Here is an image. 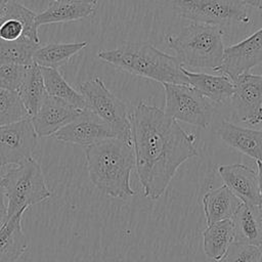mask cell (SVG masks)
I'll use <instances>...</instances> for the list:
<instances>
[{
    "label": "cell",
    "mask_w": 262,
    "mask_h": 262,
    "mask_svg": "<svg viewBox=\"0 0 262 262\" xmlns=\"http://www.w3.org/2000/svg\"><path fill=\"white\" fill-rule=\"evenodd\" d=\"M135 167L144 196L156 201L181 164L196 157L195 136L163 110L140 101L130 114Z\"/></svg>",
    "instance_id": "obj_1"
},
{
    "label": "cell",
    "mask_w": 262,
    "mask_h": 262,
    "mask_svg": "<svg viewBox=\"0 0 262 262\" xmlns=\"http://www.w3.org/2000/svg\"><path fill=\"white\" fill-rule=\"evenodd\" d=\"M85 156L89 178L100 191L121 200L136 194L130 185L135 167L132 142L108 138L87 146Z\"/></svg>",
    "instance_id": "obj_2"
},
{
    "label": "cell",
    "mask_w": 262,
    "mask_h": 262,
    "mask_svg": "<svg viewBox=\"0 0 262 262\" xmlns=\"http://www.w3.org/2000/svg\"><path fill=\"white\" fill-rule=\"evenodd\" d=\"M97 56L105 62L132 75L155 80L162 84L188 85L182 64L147 42H125L115 49H103Z\"/></svg>",
    "instance_id": "obj_3"
},
{
    "label": "cell",
    "mask_w": 262,
    "mask_h": 262,
    "mask_svg": "<svg viewBox=\"0 0 262 262\" xmlns=\"http://www.w3.org/2000/svg\"><path fill=\"white\" fill-rule=\"evenodd\" d=\"M165 42L174 50L182 67L217 72L222 63L225 48L223 31L219 27L192 23L176 35H166Z\"/></svg>",
    "instance_id": "obj_4"
},
{
    "label": "cell",
    "mask_w": 262,
    "mask_h": 262,
    "mask_svg": "<svg viewBox=\"0 0 262 262\" xmlns=\"http://www.w3.org/2000/svg\"><path fill=\"white\" fill-rule=\"evenodd\" d=\"M6 219L51 196L40 165L32 158L2 175Z\"/></svg>",
    "instance_id": "obj_5"
},
{
    "label": "cell",
    "mask_w": 262,
    "mask_h": 262,
    "mask_svg": "<svg viewBox=\"0 0 262 262\" xmlns=\"http://www.w3.org/2000/svg\"><path fill=\"white\" fill-rule=\"evenodd\" d=\"M174 11L192 23L215 27L252 24L248 6L242 0H172Z\"/></svg>",
    "instance_id": "obj_6"
},
{
    "label": "cell",
    "mask_w": 262,
    "mask_h": 262,
    "mask_svg": "<svg viewBox=\"0 0 262 262\" xmlns=\"http://www.w3.org/2000/svg\"><path fill=\"white\" fill-rule=\"evenodd\" d=\"M87 110L101 119L115 133L117 138L132 142L130 115L126 104L113 94L99 77L78 85Z\"/></svg>",
    "instance_id": "obj_7"
},
{
    "label": "cell",
    "mask_w": 262,
    "mask_h": 262,
    "mask_svg": "<svg viewBox=\"0 0 262 262\" xmlns=\"http://www.w3.org/2000/svg\"><path fill=\"white\" fill-rule=\"evenodd\" d=\"M165 113L181 122L207 129L212 121L214 107L189 85L164 83Z\"/></svg>",
    "instance_id": "obj_8"
},
{
    "label": "cell",
    "mask_w": 262,
    "mask_h": 262,
    "mask_svg": "<svg viewBox=\"0 0 262 262\" xmlns=\"http://www.w3.org/2000/svg\"><path fill=\"white\" fill-rule=\"evenodd\" d=\"M37 139L31 118L0 127V167L17 166L32 159Z\"/></svg>",
    "instance_id": "obj_9"
},
{
    "label": "cell",
    "mask_w": 262,
    "mask_h": 262,
    "mask_svg": "<svg viewBox=\"0 0 262 262\" xmlns=\"http://www.w3.org/2000/svg\"><path fill=\"white\" fill-rule=\"evenodd\" d=\"M233 82L231 104L235 117L249 125H257L262 121V74L246 73Z\"/></svg>",
    "instance_id": "obj_10"
},
{
    "label": "cell",
    "mask_w": 262,
    "mask_h": 262,
    "mask_svg": "<svg viewBox=\"0 0 262 262\" xmlns=\"http://www.w3.org/2000/svg\"><path fill=\"white\" fill-rule=\"evenodd\" d=\"M262 62V28L245 40L224 49L223 60L217 72L234 81Z\"/></svg>",
    "instance_id": "obj_11"
},
{
    "label": "cell",
    "mask_w": 262,
    "mask_h": 262,
    "mask_svg": "<svg viewBox=\"0 0 262 262\" xmlns=\"http://www.w3.org/2000/svg\"><path fill=\"white\" fill-rule=\"evenodd\" d=\"M51 137L62 142L85 146L108 138H117L113 130L89 110L82 111L77 118Z\"/></svg>",
    "instance_id": "obj_12"
},
{
    "label": "cell",
    "mask_w": 262,
    "mask_h": 262,
    "mask_svg": "<svg viewBox=\"0 0 262 262\" xmlns=\"http://www.w3.org/2000/svg\"><path fill=\"white\" fill-rule=\"evenodd\" d=\"M218 173L223 183L243 204L261 207L258 172L243 164L220 165Z\"/></svg>",
    "instance_id": "obj_13"
},
{
    "label": "cell",
    "mask_w": 262,
    "mask_h": 262,
    "mask_svg": "<svg viewBox=\"0 0 262 262\" xmlns=\"http://www.w3.org/2000/svg\"><path fill=\"white\" fill-rule=\"evenodd\" d=\"M81 112L63 100L47 94L37 114L31 117V121L38 137H51L77 118Z\"/></svg>",
    "instance_id": "obj_14"
},
{
    "label": "cell",
    "mask_w": 262,
    "mask_h": 262,
    "mask_svg": "<svg viewBox=\"0 0 262 262\" xmlns=\"http://www.w3.org/2000/svg\"><path fill=\"white\" fill-rule=\"evenodd\" d=\"M217 134L229 146L262 163V130H254L222 121Z\"/></svg>",
    "instance_id": "obj_15"
},
{
    "label": "cell",
    "mask_w": 262,
    "mask_h": 262,
    "mask_svg": "<svg viewBox=\"0 0 262 262\" xmlns=\"http://www.w3.org/2000/svg\"><path fill=\"white\" fill-rule=\"evenodd\" d=\"M96 4L82 0H53L48 7L36 15V25L69 23L92 15Z\"/></svg>",
    "instance_id": "obj_16"
},
{
    "label": "cell",
    "mask_w": 262,
    "mask_h": 262,
    "mask_svg": "<svg viewBox=\"0 0 262 262\" xmlns=\"http://www.w3.org/2000/svg\"><path fill=\"white\" fill-rule=\"evenodd\" d=\"M234 227L233 243L262 247V209L242 204L231 219Z\"/></svg>",
    "instance_id": "obj_17"
},
{
    "label": "cell",
    "mask_w": 262,
    "mask_h": 262,
    "mask_svg": "<svg viewBox=\"0 0 262 262\" xmlns=\"http://www.w3.org/2000/svg\"><path fill=\"white\" fill-rule=\"evenodd\" d=\"M242 201L224 184L208 190L203 196V208L207 225L218 221L232 219Z\"/></svg>",
    "instance_id": "obj_18"
},
{
    "label": "cell",
    "mask_w": 262,
    "mask_h": 262,
    "mask_svg": "<svg viewBox=\"0 0 262 262\" xmlns=\"http://www.w3.org/2000/svg\"><path fill=\"white\" fill-rule=\"evenodd\" d=\"M21 217L23 213L14 214L0 227V262H16L29 246Z\"/></svg>",
    "instance_id": "obj_19"
},
{
    "label": "cell",
    "mask_w": 262,
    "mask_h": 262,
    "mask_svg": "<svg viewBox=\"0 0 262 262\" xmlns=\"http://www.w3.org/2000/svg\"><path fill=\"white\" fill-rule=\"evenodd\" d=\"M188 85L205 98L222 103L228 100L233 93V82L225 76H213L205 73L189 72L182 68Z\"/></svg>",
    "instance_id": "obj_20"
},
{
    "label": "cell",
    "mask_w": 262,
    "mask_h": 262,
    "mask_svg": "<svg viewBox=\"0 0 262 262\" xmlns=\"http://www.w3.org/2000/svg\"><path fill=\"white\" fill-rule=\"evenodd\" d=\"M234 241V227L231 219L208 225L203 233L204 252L210 259L219 262Z\"/></svg>",
    "instance_id": "obj_21"
},
{
    "label": "cell",
    "mask_w": 262,
    "mask_h": 262,
    "mask_svg": "<svg viewBox=\"0 0 262 262\" xmlns=\"http://www.w3.org/2000/svg\"><path fill=\"white\" fill-rule=\"evenodd\" d=\"M16 92L29 117L35 116L47 95L39 66L34 62L28 66L26 76Z\"/></svg>",
    "instance_id": "obj_22"
},
{
    "label": "cell",
    "mask_w": 262,
    "mask_h": 262,
    "mask_svg": "<svg viewBox=\"0 0 262 262\" xmlns=\"http://www.w3.org/2000/svg\"><path fill=\"white\" fill-rule=\"evenodd\" d=\"M88 42L74 43H49L39 46L33 54V62L40 68L58 69L69 62V60L84 49Z\"/></svg>",
    "instance_id": "obj_23"
},
{
    "label": "cell",
    "mask_w": 262,
    "mask_h": 262,
    "mask_svg": "<svg viewBox=\"0 0 262 262\" xmlns=\"http://www.w3.org/2000/svg\"><path fill=\"white\" fill-rule=\"evenodd\" d=\"M40 69L43 76L45 90L48 95L63 100L78 110H87L86 101L83 95L66 81L58 70L50 68Z\"/></svg>",
    "instance_id": "obj_24"
},
{
    "label": "cell",
    "mask_w": 262,
    "mask_h": 262,
    "mask_svg": "<svg viewBox=\"0 0 262 262\" xmlns=\"http://www.w3.org/2000/svg\"><path fill=\"white\" fill-rule=\"evenodd\" d=\"M40 44L27 39L16 41H4L0 39V66L1 64H23L33 63V54Z\"/></svg>",
    "instance_id": "obj_25"
},
{
    "label": "cell",
    "mask_w": 262,
    "mask_h": 262,
    "mask_svg": "<svg viewBox=\"0 0 262 262\" xmlns=\"http://www.w3.org/2000/svg\"><path fill=\"white\" fill-rule=\"evenodd\" d=\"M30 118L17 92L0 90V127Z\"/></svg>",
    "instance_id": "obj_26"
},
{
    "label": "cell",
    "mask_w": 262,
    "mask_h": 262,
    "mask_svg": "<svg viewBox=\"0 0 262 262\" xmlns=\"http://www.w3.org/2000/svg\"><path fill=\"white\" fill-rule=\"evenodd\" d=\"M28 66L1 64L0 66V90L16 92L26 76Z\"/></svg>",
    "instance_id": "obj_27"
},
{
    "label": "cell",
    "mask_w": 262,
    "mask_h": 262,
    "mask_svg": "<svg viewBox=\"0 0 262 262\" xmlns=\"http://www.w3.org/2000/svg\"><path fill=\"white\" fill-rule=\"evenodd\" d=\"M260 256L258 247L232 243L219 262H258Z\"/></svg>",
    "instance_id": "obj_28"
},
{
    "label": "cell",
    "mask_w": 262,
    "mask_h": 262,
    "mask_svg": "<svg viewBox=\"0 0 262 262\" xmlns=\"http://www.w3.org/2000/svg\"><path fill=\"white\" fill-rule=\"evenodd\" d=\"M6 220V203L2 185V175L0 173V227Z\"/></svg>",
    "instance_id": "obj_29"
},
{
    "label": "cell",
    "mask_w": 262,
    "mask_h": 262,
    "mask_svg": "<svg viewBox=\"0 0 262 262\" xmlns=\"http://www.w3.org/2000/svg\"><path fill=\"white\" fill-rule=\"evenodd\" d=\"M247 6L262 9V0H242Z\"/></svg>",
    "instance_id": "obj_30"
},
{
    "label": "cell",
    "mask_w": 262,
    "mask_h": 262,
    "mask_svg": "<svg viewBox=\"0 0 262 262\" xmlns=\"http://www.w3.org/2000/svg\"><path fill=\"white\" fill-rule=\"evenodd\" d=\"M258 166V176H259V186H260V198H261V209H262V163L257 162Z\"/></svg>",
    "instance_id": "obj_31"
},
{
    "label": "cell",
    "mask_w": 262,
    "mask_h": 262,
    "mask_svg": "<svg viewBox=\"0 0 262 262\" xmlns=\"http://www.w3.org/2000/svg\"><path fill=\"white\" fill-rule=\"evenodd\" d=\"M11 0H0V8H2L4 5H6Z\"/></svg>",
    "instance_id": "obj_32"
},
{
    "label": "cell",
    "mask_w": 262,
    "mask_h": 262,
    "mask_svg": "<svg viewBox=\"0 0 262 262\" xmlns=\"http://www.w3.org/2000/svg\"><path fill=\"white\" fill-rule=\"evenodd\" d=\"M82 1H87V2H91L93 4H96L97 3V0H82Z\"/></svg>",
    "instance_id": "obj_33"
},
{
    "label": "cell",
    "mask_w": 262,
    "mask_h": 262,
    "mask_svg": "<svg viewBox=\"0 0 262 262\" xmlns=\"http://www.w3.org/2000/svg\"><path fill=\"white\" fill-rule=\"evenodd\" d=\"M259 249H260V252H261V256H260V259H259L258 262H262V247H260Z\"/></svg>",
    "instance_id": "obj_34"
}]
</instances>
